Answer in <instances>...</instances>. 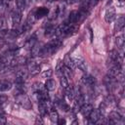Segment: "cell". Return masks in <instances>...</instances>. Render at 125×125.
I'll use <instances>...</instances> for the list:
<instances>
[{
	"label": "cell",
	"mask_w": 125,
	"mask_h": 125,
	"mask_svg": "<svg viewBox=\"0 0 125 125\" xmlns=\"http://www.w3.org/2000/svg\"><path fill=\"white\" fill-rule=\"evenodd\" d=\"M8 1H13V0H8Z\"/></svg>",
	"instance_id": "obj_33"
},
{
	"label": "cell",
	"mask_w": 125,
	"mask_h": 125,
	"mask_svg": "<svg viewBox=\"0 0 125 125\" xmlns=\"http://www.w3.org/2000/svg\"><path fill=\"white\" fill-rule=\"evenodd\" d=\"M12 88V83L8 80H1L0 81V92H6Z\"/></svg>",
	"instance_id": "obj_16"
},
{
	"label": "cell",
	"mask_w": 125,
	"mask_h": 125,
	"mask_svg": "<svg viewBox=\"0 0 125 125\" xmlns=\"http://www.w3.org/2000/svg\"><path fill=\"white\" fill-rule=\"evenodd\" d=\"M15 100H16V103L19 104L24 109H31V107H32L31 101H30V99L28 98V96L24 92L17 94L16 97H15Z\"/></svg>",
	"instance_id": "obj_1"
},
{
	"label": "cell",
	"mask_w": 125,
	"mask_h": 125,
	"mask_svg": "<svg viewBox=\"0 0 125 125\" xmlns=\"http://www.w3.org/2000/svg\"><path fill=\"white\" fill-rule=\"evenodd\" d=\"M67 22H69V23H78V22H80V20H79V13H78V11L77 10H73V11H71L70 12V14H69V16H68V19H67V21H66Z\"/></svg>",
	"instance_id": "obj_12"
},
{
	"label": "cell",
	"mask_w": 125,
	"mask_h": 125,
	"mask_svg": "<svg viewBox=\"0 0 125 125\" xmlns=\"http://www.w3.org/2000/svg\"><path fill=\"white\" fill-rule=\"evenodd\" d=\"M115 45H116L117 49L123 50V47H124V36H123V34H121V35H119L115 38Z\"/></svg>",
	"instance_id": "obj_19"
},
{
	"label": "cell",
	"mask_w": 125,
	"mask_h": 125,
	"mask_svg": "<svg viewBox=\"0 0 125 125\" xmlns=\"http://www.w3.org/2000/svg\"><path fill=\"white\" fill-rule=\"evenodd\" d=\"M48 14H49V9L46 7H38L34 10V15H35L36 20L42 19L43 17L48 16Z\"/></svg>",
	"instance_id": "obj_9"
},
{
	"label": "cell",
	"mask_w": 125,
	"mask_h": 125,
	"mask_svg": "<svg viewBox=\"0 0 125 125\" xmlns=\"http://www.w3.org/2000/svg\"><path fill=\"white\" fill-rule=\"evenodd\" d=\"M116 18V12L115 9L112 7H109L106 9L105 14H104V20L106 22H112Z\"/></svg>",
	"instance_id": "obj_7"
},
{
	"label": "cell",
	"mask_w": 125,
	"mask_h": 125,
	"mask_svg": "<svg viewBox=\"0 0 125 125\" xmlns=\"http://www.w3.org/2000/svg\"><path fill=\"white\" fill-rule=\"evenodd\" d=\"M36 21V18H35V15H34V10L31 11L28 16H27V19H26V23H28L29 25H32Z\"/></svg>",
	"instance_id": "obj_23"
},
{
	"label": "cell",
	"mask_w": 125,
	"mask_h": 125,
	"mask_svg": "<svg viewBox=\"0 0 125 125\" xmlns=\"http://www.w3.org/2000/svg\"><path fill=\"white\" fill-rule=\"evenodd\" d=\"M45 89L48 91H54L56 89V81L54 79H47L45 84Z\"/></svg>",
	"instance_id": "obj_17"
},
{
	"label": "cell",
	"mask_w": 125,
	"mask_h": 125,
	"mask_svg": "<svg viewBox=\"0 0 125 125\" xmlns=\"http://www.w3.org/2000/svg\"><path fill=\"white\" fill-rule=\"evenodd\" d=\"M73 61H74V63H75V66H77L79 69H81L82 71H86L87 70V65H86V62L84 61V59L80 56H76L74 58H72Z\"/></svg>",
	"instance_id": "obj_8"
},
{
	"label": "cell",
	"mask_w": 125,
	"mask_h": 125,
	"mask_svg": "<svg viewBox=\"0 0 125 125\" xmlns=\"http://www.w3.org/2000/svg\"><path fill=\"white\" fill-rule=\"evenodd\" d=\"M32 88H33L34 92H40V91L45 90V86H43V85H42V83H40V82L34 83V84H33V86H32Z\"/></svg>",
	"instance_id": "obj_26"
},
{
	"label": "cell",
	"mask_w": 125,
	"mask_h": 125,
	"mask_svg": "<svg viewBox=\"0 0 125 125\" xmlns=\"http://www.w3.org/2000/svg\"><path fill=\"white\" fill-rule=\"evenodd\" d=\"M124 23H125V20H124V17L123 16H120L117 18L116 20V23L114 25V30L115 31H120L121 29H123L124 27Z\"/></svg>",
	"instance_id": "obj_15"
},
{
	"label": "cell",
	"mask_w": 125,
	"mask_h": 125,
	"mask_svg": "<svg viewBox=\"0 0 125 125\" xmlns=\"http://www.w3.org/2000/svg\"><path fill=\"white\" fill-rule=\"evenodd\" d=\"M81 82H82L84 85H86V86L94 87V86H95V83H96V79H95V77H93L92 75L86 74V75H83V76H82Z\"/></svg>",
	"instance_id": "obj_10"
},
{
	"label": "cell",
	"mask_w": 125,
	"mask_h": 125,
	"mask_svg": "<svg viewBox=\"0 0 125 125\" xmlns=\"http://www.w3.org/2000/svg\"><path fill=\"white\" fill-rule=\"evenodd\" d=\"M16 5H17V8L21 11L24 10L25 7H27V3H26V0H16Z\"/></svg>",
	"instance_id": "obj_24"
},
{
	"label": "cell",
	"mask_w": 125,
	"mask_h": 125,
	"mask_svg": "<svg viewBox=\"0 0 125 125\" xmlns=\"http://www.w3.org/2000/svg\"><path fill=\"white\" fill-rule=\"evenodd\" d=\"M98 2H99V0H84L80 7H83L91 12V10L98 4Z\"/></svg>",
	"instance_id": "obj_13"
},
{
	"label": "cell",
	"mask_w": 125,
	"mask_h": 125,
	"mask_svg": "<svg viewBox=\"0 0 125 125\" xmlns=\"http://www.w3.org/2000/svg\"><path fill=\"white\" fill-rule=\"evenodd\" d=\"M55 26L53 25V24H48V25H46V27H45V35L46 36H51V35H54L55 34Z\"/></svg>",
	"instance_id": "obj_21"
},
{
	"label": "cell",
	"mask_w": 125,
	"mask_h": 125,
	"mask_svg": "<svg viewBox=\"0 0 125 125\" xmlns=\"http://www.w3.org/2000/svg\"><path fill=\"white\" fill-rule=\"evenodd\" d=\"M103 118V113L100 111V109H94L91 111V113L88 116V123L89 124H95L98 123Z\"/></svg>",
	"instance_id": "obj_3"
},
{
	"label": "cell",
	"mask_w": 125,
	"mask_h": 125,
	"mask_svg": "<svg viewBox=\"0 0 125 125\" xmlns=\"http://www.w3.org/2000/svg\"><path fill=\"white\" fill-rule=\"evenodd\" d=\"M41 49H42V46H41L39 43L36 42V43L31 47V49H30V55H31V57H32V58L39 57Z\"/></svg>",
	"instance_id": "obj_14"
},
{
	"label": "cell",
	"mask_w": 125,
	"mask_h": 125,
	"mask_svg": "<svg viewBox=\"0 0 125 125\" xmlns=\"http://www.w3.org/2000/svg\"><path fill=\"white\" fill-rule=\"evenodd\" d=\"M79 110H80V112H81V114L84 116V117H87L88 118V116H89V114L91 113V111L93 110V105L91 104H83L81 106H80V108H79Z\"/></svg>",
	"instance_id": "obj_11"
},
{
	"label": "cell",
	"mask_w": 125,
	"mask_h": 125,
	"mask_svg": "<svg viewBox=\"0 0 125 125\" xmlns=\"http://www.w3.org/2000/svg\"><path fill=\"white\" fill-rule=\"evenodd\" d=\"M26 64H27L29 73H30L31 75H36V74H38V73L40 72V70H41L40 64H38V63L35 62H27Z\"/></svg>",
	"instance_id": "obj_6"
},
{
	"label": "cell",
	"mask_w": 125,
	"mask_h": 125,
	"mask_svg": "<svg viewBox=\"0 0 125 125\" xmlns=\"http://www.w3.org/2000/svg\"><path fill=\"white\" fill-rule=\"evenodd\" d=\"M4 113H5V112H4V110H3V109H2V107L0 106V115H3Z\"/></svg>",
	"instance_id": "obj_31"
},
{
	"label": "cell",
	"mask_w": 125,
	"mask_h": 125,
	"mask_svg": "<svg viewBox=\"0 0 125 125\" xmlns=\"http://www.w3.org/2000/svg\"><path fill=\"white\" fill-rule=\"evenodd\" d=\"M12 23H13V27L15 28L16 26H18L21 23V11L19 9H16L12 12Z\"/></svg>",
	"instance_id": "obj_5"
},
{
	"label": "cell",
	"mask_w": 125,
	"mask_h": 125,
	"mask_svg": "<svg viewBox=\"0 0 125 125\" xmlns=\"http://www.w3.org/2000/svg\"><path fill=\"white\" fill-rule=\"evenodd\" d=\"M63 63H64L65 66H67V67L70 68V69H73V68L75 67L74 61H73V59H72L70 56H66V57L64 58V60H63Z\"/></svg>",
	"instance_id": "obj_18"
},
{
	"label": "cell",
	"mask_w": 125,
	"mask_h": 125,
	"mask_svg": "<svg viewBox=\"0 0 125 125\" xmlns=\"http://www.w3.org/2000/svg\"><path fill=\"white\" fill-rule=\"evenodd\" d=\"M49 2H53V1H58V0H48Z\"/></svg>",
	"instance_id": "obj_32"
},
{
	"label": "cell",
	"mask_w": 125,
	"mask_h": 125,
	"mask_svg": "<svg viewBox=\"0 0 125 125\" xmlns=\"http://www.w3.org/2000/svg\"><path fill=\"white\" fill-rule=\"evenodd\" d=\"M122 116L121 114L118 112V111H110L109 114H108V118H107V121H105V123H108V124H117L119 123L120 121H122ZM123 122V121H122Z\"/></svg>",
	"instance_id": "obj_4"
},
{
	"label": "cell",
	"mask_w": 125,
	"mask_h": 125,
	"mask_svg": "<svg viewBox=\"0 0 125 125\" xmlns=\"http://www.w3.org/2000/svg\"><path fill=\"white\" fill-rule=\"evenodd\" d=\"M36 42H37V37H36L35 34H33L31 37H29V38L26 40V42H25V47L31 49V47H32Z\"/></svg>",
	"instance_id": "obj_20"
},
{
	"label": "cell",
	"mask_w": 125,
	"mask_h": 125,
	"mask_svg": "<svg viewBox=\"0 0 125 125\" xmlns=\"http://www.w3.org/2000/svg\"><path fill=\"white\" fill-rule=\"evenodd\" d=\"M58 103V104L60 105V107L62 108V110H63V111H67L68 109H69V106H68V104L65 103V102H63V101H59V102H57Z\"/></svg>",
	"instance_id": "obj_27"
},
{
	"label": "cell",
	"mask_w": 125,
	"mask_h": 125,
	"mask_svg": "<svg viewBox=\"0 0 125 125\" xmlns=\"http://www.w3.org/2000/svg\"><path fill=\"white\" fill-rule=\"evenodd\" d=\"M49 111H50V114H49V115H50V119H51V121L57 123V121H58V119H59V114H58L57 110L51 108Z\"/></svg>",
	"instance_id": "obj_22"
},
{
	"label": "cell",
	"mask_w": 125,
	"mask_h": 125,
	"mask_svg": "<svg viewBox=\"0 0 125 125\" xmlns=\"http://www.w3.org/2000/svg\"><path fill=\"white\" fill-rule=\"evenodd\" d=\"M57 123L60 124V125H62V124H65V120L62 119V118H59L58 121H57Z\"/></svg>",
	"instance_id": "obj_30"
},
{
	"label": "cell",
	"mask_w": 125,
	"mask_h": 125,
	"mask_svg": "<svg viewBox=\"0 0 125 125\" xmlns=\"http://www.w3.org/2000/svg\"><path fill=\"white\" fill-rule=\"evenodd\" d=\"M60 83H61V86H62L64 90L69 86L67 78H66L65 76H63V75H61V77H60Z\"/></svg>",
	"instance_id": "obj_25"
},
{
	"label": "cell",
	"mask_w": 125,
	"mask_h": 125,
	"mask_svg": "<svg viewBox=\"0 0 125 125\" xmlns=\"http://www.w3.org/2000/svg\"><path fill=\"white\" fill-rule=\"evenodd\" d=\"M52 73H53L52 69H51V68H49L48 70H45V71L42 73V76H43L44 78H50V77H51V75H52Z\"/></svg>",
	"instance_id": "obj_28"
},
{
	"label": "cell",
	"mask_w": 125,
	"mask_h": 125,
	"mask_svg": "<svg viewBox=\"0 0 125 125\" xmlns=\"http://www.w3.org/2000/svg\"><path fill=\"white\" fill-rule=\"evenodd\" d=\"M7 100H8V98H7L6 96H4V95H0V106H1L3 104H5V103L7 102Z\"/></svg>",
	"instance_id": "obj_29"
},
{
	"label": "cell",
	"mask_w": 125,
	"mask_h": 125,
	"mask_svg": "<svg viewBox=\"0 0 125 125\" xmlns=\"http://www.w3.org/2000/svg\"><path fill=\"white\" fill-rule=\"evenodd\" d=\"M104 86L106 87L108 92H113L116 89V86H117V79L115 77L107 74V75L104 76Z\"/></svg>",
	"instance_id": "obj_2"
}]
</instances>
